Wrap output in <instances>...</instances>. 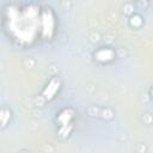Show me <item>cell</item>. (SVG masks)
<instances>
[{"mask_svg": "<svg viewBox=\"0 0 153 153\" xmlns=\"http://www.w3.org/2000/svg\"><path fill=\"white\" fill-rule=\"evenodd\" d=\"M41 8L32 2H10L2 8V29L17 45L26 48L41 39Z\"/></svg>", "mask_w": 153, "mask_h": 153, "instance_id": "cell-1", "label": "cell"}, {"mask_svg": "<svg viewBox=\"0 0 153 153\" xmlns=\"http://www.w3.org/2000/svg\"><path fill=\"white\" fill-rule=\"evenodd\" d=\"M57 32V17L54 10L49 6L41 8V39L50 42L55 38Z\"/></svg>", "mask_w": 153, "mask_h": 153, "instance_id": "cell-2", "label": "cell"}, {"mask_svg": "<svg viewBox=\"0 0 153 153\" xmlns=\"http://www.w3.org/2000/svg\"><path fill=\"white\" fill-rule=\"evenodd\" d=\"M75 111L72 108H63L56 114V123H57V134L61 137H67L72 133L74 128Z\"/></svg>", "mask_w": 153, "mask_h": 153, "instance_id": "cell-3", "label": "cell"}, {"mask_svg": "<svg viewBox=\"0 0 153 153\" xmlns=\"http://www.w3.org/2000/svg\"><path fill=\"white\" fill-rule=\"evenodd\" d=\"M61 87H62V81H61V79H60L59 76H53V78L45 84V86H44V88H43V91H42V97H43V99H44L45 102L53 100V99L56 97V94L60 92Z\"/></svg>", "mask_w": 153, "mask_h": 153, "instance_id": "cell-4", "label": "cell"}, {"mask_svg": "<svg viewBox=\"0 0 153 153\" xmlns=\"http://www.w3.org/2000/svg\"><path fill=\"white\" fill-rule=\"evenodd\" d=\"M115 57H116L115 50L109 47H100L93 53L94 61H97L98 63H102V65L112 62L115 60Z\"/></svg>", "mask_w": 153, "mask_h": 153, "instance_id": "cell-5", "label": "cell"}, {"mask_svg": "<svg viewBox=\"0 0 153 153\" xmlns=\"http://www.w3.org/2000/svg\"><path fill=\"white\" fill-rule=\"evenodd\" d=\"M19 153H27V152H25V151H23V152H19Z\"/></svg>", "mask_w": 153, "mask_h": 153, "instance_id": "cell-6", "label": "cell"}, {"mask_svg": "<svg viewBox=\"0 0 153 153\" xmlns=\"http://www.w3.org/2000/svg\"><path fill=\"white\" fill-rule=\"evenodd\" d=\"M152 96H153V90H152Z\"/></svg>", "mask_w": 153, "mask_h": 153, "instance_id": "cell-7", "label": "cell"}]
</instances>
